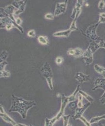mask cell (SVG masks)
<instances>
[{"label": "cell", "instance_id": "52a82bcc", "mask_svg": "<svg viewBox=\"0 0 105 126\" xmlns=\"http://www.w3.org/2000/svg\"><path fill=\"white\" fill-rule=\"evenodd\" d=\"M82 56L83 60L87 65H90L93 62V53L89 47L84 52Z\"/></svg>", "mask_w": 105, "mask_h": 126}, {"label": "cell", "instance_id": "f546056e", "mask_svg": "<svg viewBox=\"0 0 105 126\" xmlns=\"http://www.w3.org/2000/svg\"><path fill=\"white\" fill-rule=\"evenodd\" d=\"M45 18L48 19H51L53 20L54 19V16L50 13H48L47 14H46L45 16Z\"/></svg>", "mask_w": 105, "mask_h": 126}, {"label": "cell", "instance_id": "ffe728a7", "mask_svg": "<svg viewBox=\"0 0 105 126\" xmlns=\"http://www.w3.org/2000/svg\"><path fill=\"white\" fill-rule=\"evenodd\" d=\"M74 50H75V54L74 56H75V57H80L83 56L84 51L81 48H76L74 49Z\"/></svg>", "mask_w": 105, "mask_h": 126}, {"label": "cell", "instance_id": "44dd1931", "mask_svg": "<svg viewBox=\"0 0 105 126\" xmlns=\"http://www.w3.org/2000/svg\"><path fill=\"white\" fill-rule=\"evenodd\" d=\"M82 98L83 96L79 93L77 95V98H78V102L77 104V107L78 108H82L84 106L82 103Z\"/></svg>", "mask_w": 105, "mask_h": 126}, {"label": "cell", "instance_id": "4dcf8cb0", "mask_svg": "<svg viewBox=\"0 0 105 126\" xmlns=\"http://www.w3.org/2000/svg\"><path fill=\"white\" fill-rule=\"evenodd\" d=\"M76 105H77L75 103V102H74L73 101L70 102V103L69 104L70 108L71 110H74V109H75V108H76Z\"/></svg>", "mask_w": 105, "mask_h": 126}, {"label": "cell", "instance_id": "4316f807", "mask_svg": "<svg viewBox=\"0 0 105 126\" xmlns=\"http://www.w3.org/2000/svg\"><path fill=\"white\" fill-rule=\"evenodd\" d=\"M8 64V63L6 62V61H3L0 62V71L1 70H3L4 68L5 67V66L6 65H7Z\"/></svg>", "mask_w": 105, "mask_h": 126}, {"label": "cell", "instance_id": "836d02e7", "mask_svg": "<svg viewBox=\"0 0 105 126\" xmlns=\"http://www.w3.org/2000/svg\"><path fill=\"white\" fill-rule=\"evenodd\" d=\"M98 22L100 23H105V18L104 17L102 16H100L99 17V20L98 21Z\"/></svg>", "mask_w": 105, "mask_h": 126}, {"label": "cell", "instance_id": "484cf974", "mask_svg": "<svg viewBox=\"0 0 105 126\" xmlns=\"http://www.w3.org/2000/svg\"><path fill=\"white\" fill-rule=\"evenodd\" d=\"M105 1L103 0H101L99 1V3H98V8L101 9V10H102L104 7H105Z\"/></svg>", "mask_w": 105, "mask_h": 126}, {"label": "cell", "instance_id": "8992f818", "mask_svg": "<svg viewBox=\"0 0 105 126\" xmlns=\"http://www.w3.org/2000/svg\"><path fill=\"white\" fill-rule=\"evenodd\" d=\"M0 115L1 118L4 120L5 122L10 123L12 124L13 126H15L17 123H16L15 121L11 118L4 110L3 106L0 105Z\"/></svg>", "mask_w": 105, "mask_h": 126}, {"label": "cell", "instance_id": "30bf717a", "mask_svg": "<svg viewBox=\"0 0 105 126\" xmlns=\"http://www.w3.org/2000/svg\"><path fill=\"white\" fill-rule=\"evenodd\" d=\"M67 0H66L64 2H58L56 3V9L54 12V16H59L62 13H65L67 7Z\"/></svg>", "mask_w": 105, "mask_h": 126}, {"label": "cell", "instance_id": "ba28073f", "mask_svg": "<svg viewBox=\"0 0 105 126\" xmlns=\"http://www.w3.org/2000/svg\"><path fill=\"white\" fill-rule=\"evenodd\" d=\"M90 104L91 103L89 102L87 103H86L85 105H84V106L82 108L77 107L75 109V115L73 117V119L74 120L76 119H79L80 117L82 116L83 113L84 112V111L86 110L90 106Z\"/></svg>", "mask_w": 105, "mask_h": 126}, {"label": "cell", "instance_id": "83f0119b", "mask_svg": "<svg viewBox=\"0 0 105 126\" xmlns=\"http://www.w3.org/2000/svg\"><path fill=\"white\" fill-rule=\"evenodd\" d=\"M99 101L101 104H105V91L103 95L101 96V97L99 99Z\"/></svg>", "mask_w": 105, "mask_h": 126}, {"label": "cell", "instance_id": "7c38bea8", "mask_svg": "<svg viewBox=\"0 0 105 126\" xmlns=\"http://www.w3.org/2000/svg\"><path fill=\"white\" fill-rule=\"evenodd\" d=\"M101 88L105 91V78H98L94 81V86L92 89V91H95L97 89Z\"/></svg>", "mask_w": 105, "mask_h": 126}, {"label": "cell", "instance_id": "e0dca14e", "mask_svg": "<svg viewBox=\"0 0 105 126\" xmlns=\"http://www.w3.org/2000/svg\"><path fill=\"white\" fill-rule=\"evenodd\" d=\"M78 93H79L80 94H81L83 97H84L90 103H92L94 101L93 98L91 96L89 95V94H87L86 93L84 92V91L80 90L78 92Z\"/></svg>", "mask_w": 105, "mask_h": 126}, {"label": "cell", "instance_id": "cb8c5ba5", "mask_svg": "<svg viewBox=\"0 0 105 126\" xmlns=\"http://www.w3.org/2000/svg\"><path fill=\"white\" fill-rule=\"evenodd\" d=\"M79 119L85 125V126H91V124L90 123V122L86 120V119L85 117H84L83 116H81V117H80Z\"/></svg>", "mask_w": 105, "mask_h": 126}, {"label": "cell", "instance_id": "9c48e42d", "mask_svg": "<svg viewBox=\"0 0 105 126\" xmlns=\"http://www.w3.org/2000/svg\"><path fill=\"white\" fill-rule=\"evenodd\" d=\"M88 47L93 53L100 47H104L105 48V42L103 39H102L99 43H97L96 41L91 42H90Z\"/></svg>", "mask_w": 105, "mask_h": 126}, {"label": "cell", "instance_id": "f1b7e54d", "mask_svg": "<svg viewBox=\"0 0 105 126\" xmlns=\"http://www.w3.org/2000/svg\"><path fill=\"white\" fill-rule=\"evenodd\" d=\"M28 35L30 37H34L35 36V32L33 30H31L28 32Z\"/></svg>", "mask_w": 105, "mask_h": 126}, {"label": "cell", "instance_id": "603a6c76", "mask_svg": "<svg viewBox=\"0 0 105 126\" xmlns=\"http://www.w3.org/2000/svg\"><path fill=\"white\" fill-rule=\"evenodd\" d=\"M0 77H9L11 75V74L8 71H6L4 70L0 71Z\"/></svg>", "mask_w": 105, "mask_h": 126}, {"label": "cell", "instance_id": "2e32d148", "mask_svg": "<svg viewBox=\"0 0 105 126\" xmlns=\"http://www.w3.org/2000/svg\"><path fill=\"white\" fill-rule=\"evenodd\" d=\"M103 119H105V114L103 115H101V116H98L92 117L90 120L89 122L91 124H94V123L98 122L99 121H100V120H103Z\"/></svg>", "mask_w": 105, "mask_h": 126}, {"label": "cell", "instance_id": "d590c367", "mask_svg": "<svg viewBox=\"0 0 105 126\" xmlns=\"http://www.w3.org/2000/svg\"><path fill=\"white\" fill-rule=\"evenodd\" d=\"M100 16H103L105 18V13H101L100 14Z\"/></svg>", "mask_w": 105, "mask_h": 126}, {"label": "cell", "instance_id": "8d00e7d4", "mask_svg": "<svg viewBox=\"0 0 105 126\" xmlns=\"http://www.w3.org/2000/svg\"><path fill=\"white\" fill-rule=\"evenodd\" d=\"M99 126H105V124H100L99 125Z\"/></svg>", "mask_w": 105, "mask_h": 126}, {"label": "cell", "instance_id": "9a60e30c", "mask_svg": "<svg viewBox=\"0 0 105 126\" xmlns=\"http://www.w3.org/2000/svg\"><path fill=\"white\" fill-rule=\"evenodd\" d=\"M94 68L96 72L101 74L105 78V68L99 65L98 64H95L94 65Z\"/></svg>", "mask_w": 105, "mask_h": 126}, {"label": "cell", "instance_id": "d6986e66", "mask_svg": "<svg viewBox=\"0 0 105 126\" xmlns=\"http://www.w3.org/2000/svg\"><path fill=\"white\" fill-rule=\"evenodd\" d=\"M71 116V115H63L62 119H63V126H72L71 124L69 123V120Z\"/></svg>", "mask_w": 105, "mask_h": 126}, {"label": "cell", "instance_id": "8fae6325", "mask_svg": "<svg viewBox=\"0 0 105 126\" xmlns=\"http://www.w3.org/2000/svg\"><path fill=\"white\" fill-rule=\"evenodd\" d=\"M75 79L80 83L84 82L90 81V75H87L82 72H77L75 75Z\"/></svg>", "mask_w": 105, "mask_h": 126}, {"label": "cell", "instance_id": "5b68a950", "mask_svg": "<svg viewBox=\"0 0 105 126\" xmlns=\"http://www.w3.org/2000/svg\"><path fill=\"white\" fill-rule=\"evenodd\" d=\"M26 3V0H15L12 2V5L17 9L14 13V16L15 17V16H18L19 14L24 12Z\"/></svg>", "mask_w": 105, "mask_h": 126}, {"label": "cell", "instance_id": "7a4b0ae2", "mask_svg": "<svg viewBox=\"0 0 105 126\" xmlns=\"http://www.w3.org/2000/svg\"><path fill=\"white\" fill-rule=\"evenodd\" d=\"M80 85H78L76 87V88L75 89L74 92L70 95L69 96H66L64 94H62L61 95V107L59 112L57 114V115L53 117L52 119H50L51 122L54 124V123L58 121L61 117H62L63 115H64V110L66 105L71 102H73L75 101L76 98V96L77 94L78 93L79 91L80 90Z\"/></svg>", "mask_w": 105, "mask_h": 126}, {"label": "cell", "instance_id": "1f68e13d", "mask_svg": "<svg viewBox=\"0 0 105 126\" xmlns=\"http://www.w3.org/2000/svg\"><path fill=\"white\" fill-rule=\"evenodd\" d=\"M15 23L18 25H19L21 24L22 23V20L21 19L19 18V17H15Z\"/></svg>", "mask_w": 105, "mask_h": 126}, {"label": "cell", "instance_id": "ac0fdd59", "mask_svg": "<svg viewBox=\"0 0 105 126\" xmlns=\"http://www.w3.org/2000/svg\"><path fill=\"white\" fill-rule=\"evenodd\" d=\"M39 42L43 45H48L49 42L46 36H39L38 38Z\"/></svg>", "mask_w": 105, "mask_h": 126}, {"label": "cell", "instance_id": "3957f363", "mask_svg": "<svg viewBox=\"0 0 105 126\" xmlns=\"http://www.w3.org/2000/svg\"><path fill=\"white\" fill-rule=\"evenodd\" d=\"M41 73L43 76L46 79L48 85L51 90L53 89V85L52 83L53 74L50 66L48 62L44 63L41 69Z\"/></svg>", "mask_w": 105, "mask_h": 126}, {"label": "cell", "instance_id": "e575fe53", "mask_svg": "<svg viewBox=\"0 0 105 126\" xmlns=\"http://www.w3.org/2000/svg\"><path fill=\"white\" fill-rule=\"evenodd\" d=\"M62 59L61 57H59L56 59V62L58 64H60L61 63H62Z\"/></svg>", "mask_w": 105, "mask_h": 126}, {"label": "cell", "instance_id": "4fadbf2b", "mask_svg": "<svg viewBox=\"0 0 105 126\" xmlns=\"http://www.w3.org/2000/svg\"><path fill=\"white\" fill-rule=\"evenodd\" d=\"M84 0H77L76 3L75 4V8H74L73 10V12L72 15H71V17L74 19L75 16H76V13L80 10H81V7L82 5V4L83 3Z\"/></svg>", "mask_w": 105, "mask_h": 126}, {"label": "cell", "instance_id": "7402d4cb", "mask_svg": "<svg viewBox=\"0 0 105 126\" xmlns=\"http://www.w3.org/2000/svg\"><path fill=\"white\" fill-rule=\"evenodd\" d=\"M7 52L6 51H2L0 53V62L3 61H5L7 57Z\"/></svg>", "mask_w": 105, "mask_h": 126}, {"label": "cell", "instance_id": "d6a6232c", "mask_svg": "<svg viewBox=\"0 0 105 126\" xmlns=\"http://www.w3.org/2000/svg\"><path fill=\"white\" fill-rule=\"evenodd\" d=\"M67 54L68 55H74L75 54V50L74 49H69L68 52H67Z\"/></svg>", "mask_w": 105, "mask_h": 126}, {"label": "cell", "instance_id": "5bb4252c", "mask_svg": "<svg viewBox=\"0 0 105 126\" xmlns=\"http://www.w3.org/2000/svg\"><path fill=\"white\" fill-rule=\"evenodd\" d=\"M71 32L72 31L70 29H68L65 31L55 32L53 34V35L56 37H68Z\"/></svg>", "mask_w": 105, "mask_h": 126}, {"label": "cell", "instance_id": "277c9868", "mask_svg": "<svg viewBox=\"0 0 105 126\" xmlns=\"http://www.w3.org/2000/svg\"><path fill=\"white\" fill-rule=\"evenodd\" d=\"M100 24L99 22L97 23L92 24L90 26L85 32V35L87 36V39L90 42L93 41H96L101 40L102 39L99 37L96 32V28L98 26L99 24Z\"/></svg>", "mask_w": 105, "mask_h": 126}, {"label": "cell", "instance_id": "6da1fadb", "mask_svg": "<svg viewBox=\"0 0 105 126\" xmlns=\"http://www.w3.org/2000/svg\"><path fill=\"white\" fill-rule=\"evenodd\" d=\"M12 105L9 112H17L23 119H25L28 110L36 105L34 101H29L18 97L14 94L12 95Z\"/></svg>", "mask_w": 105, "mask_h": 126}, {"label": "cell", "instance_id": "d4e9b609", "mask_svg": "<svg viewBox=\"0 0 105 126\" xmlns=\"http://www.w3.org/2000/svg\"><path fill=\"white\" fill-rule=\"evenodd\" d=\"M53 124L51 122L50 119L46 118L45 119V124L44 126H53Z\"/></svg>", "mask_w": 105, "mask_h": 126}]
</instances>
